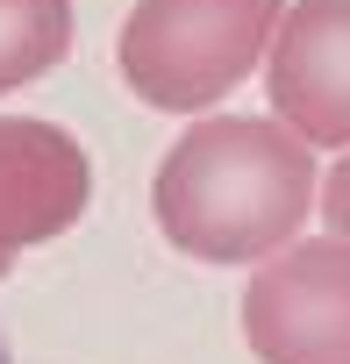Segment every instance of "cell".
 Wrapping results in <instances>:
<instances>
[{
  "mask_svg": "<svg viewBox=\"0 0 350 364\" xmlns=\"http://www.w3.org/2000/svg\"><path fill=\"white\" fill-rule=\"evenodd\" d=\"M322 193L314 150L279 114H201L157 157V236L201 264H265L300 243Z\"/></svg>",
  "mask_w": 350,
  "mask_h": 364,
  "instance_id": "obj_1",
  "label": "cell"
},
{
  "mask_svg": "<svg viewBox=\"0 0 350 364\" xmlns=\"http://www.w3.org/2000/svg\"><path fill=\"white\" fill-rule=\"evenodd\" d=\"M286 0H136L115 36L122 86L157 114H208L265 72Z\"/></svg>",
  "mask_w": 350,
  "mask_h": 364,
  "instance_id": "obj_2",
  "label": "cell"
},
{
  "mask_svg": "<svg viewBox=\"0 0 350 364\" xmlns=\"http://www.w3.org/2000/svg\"><path fill=\"white\" fill-rule=\"evenodd\" d=\"M243 343L258 364H350V243L300 236L243 286Z\"/></svg>",
  "mask_w": 350,
  "mask_h": 364,
  "instance_id": "obj_3",
  "label": "cell"
},
{
  "mask_svg": "<svg viewBox=\"0 0 350 364\" xmlns=\"http://www.w3.org/2000/svg\"><path fill=\"white\" fill-rule=\"evenodd\" d=\"M258 79L307 150H350V0H293Z\"/></svg>",
  "mask_w": 350,
  "mask_h": 364,
  "instance_id": "obj_4",
  "label": "cell"
},
{
  "mask_svg": "<svg viewBox=\"0 0 350 364\" xmlns=\"http://www.w3.org/2000/svg\"><path fill=\"white\" fill-rule=\"evenodd\" d=\"M93 200L86 143L43 114H0V250L22 257L79 229Z\"/></svg>",
  "mask_w": 350,
  "mask_h": 364,
  "instance_id": "obj_5",
  "label": "cell"
},
{
  "mask_svg": "<svg viewBox=\"0 0 350 364\" xmlns=\"http://www.w3.org/2000/svg\"><path fill=\"white\" fill-rule=\"evenodd\" d=\"M72 36H79L72 0H0V93L58 72L72 58Z\"/></svg>",
  "mask_w": 350,
  "mask_h": 364,
  "instance_id": "obj_6",
  "label": "cell"
},
{
  "mask_svg": "<svg viewBox=\"0 0 350 364\" xmlns=\"http://www.w3.org/2000/svg\"><path fill=\"white\" fill-rule=\"evenodd\" d=\"M314 208H322L329 236H343V243H350V150H336V164L322 171V193H314Z\"/></svg>",
  "mask_w": 350,
  "mask_h": 364,
  "instance_id": "obj_7",
  "label": "cell"
},
{
  "mask_svg": "<svg viewBox=\"0 0 350 364\" xmlns=\"http://www.w3.org/2000/svg\"><path fill=\"white\" fill-rule=\"evenodd\" d=\"M8 272H15V257H8V250H0V279H8Z\"/></svg>",
  "mask_w": 350,
  "mask_h": 364,
  "instance_id": "obj_8",
  "label": "cell"
},
{
  "mask_svg": "<svg viewBox=\"0 0 350 364\" xmlns=\"http://www.w3.org/2000/svg\"><path fill=\"white\" fill-rule=\"evenodd\" d=\"M0 364H15V350H8V336H0Z\"/></svg>",
  "mask_w": 350,
  "mask_h": 364,
  "instance_id": "obj_9",
  "label": "cell"
}]
</instances>
